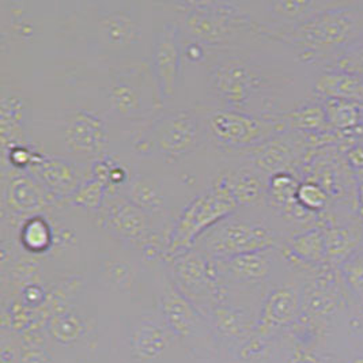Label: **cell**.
Returning a JSON list of instances; mask_svg holds the SVG:
<instances>
[{
  "instance_id": "cell-30",
  "label": "cell",
  "mask_w": 363,
  "mask_h": 363,
  "mask_svg": "<svg viewBox=\"0 0 363 363\" xmlns=\"http://www.w3.org/2000/svg\"><path fill=\"white\" fill-rule=\"evenodd\" d=\"M325 238V250L332 257H340L352 248L354 244V234L346 229H333L328 233Z\"/></svg>"
},
{
  "instance_id": "cell-26",
  "label": "cell",
  "mask_w": 363,
  "mask_h": 363,
  "mask_svg": "<svg viewBox=\"0 0 363 363\" xmlns=\"http://www.w3.org/2000/svg\"><path fill=\"white\" fill-rule=\"evenodd\" d=\"M21 240L23 247L28 250H45L52 242V230L48 222L41 216L30 218L22 228Z\"/></svg>"
},
{
  "instance_id": "cell-12",
  "label": "cell",
  "mask_w": 363,
  "mask_h": 363,
  "mask_svg": "<svg viewBox=\"0 0 363 363\" xmlns=\"http://www.w3.org/2000/svg\"><path fill=\"white\" fill-rule=\"evenodd\" d=\"M142 33L138 18L127 9L101 11L97 17L96 35L105 48L123 50L135 45Z\"/></svg>"
},
{
  "instance_id": "cell-42",
  "label": "cell",
  "mask_w": 363,
  "mask_h": 363,
  "mask_svg": "<svg viewBox=\"0 0 363 363\" xmlns=\"http://www.w3.org/2000/svg\"><path fill=\"white\" fill-rule=\"evenodd\" d=\"M352 363H363V359H357V361H354Z\"/></svg>"
},
{
  "instance_id": "cell-27",
  "label": "cell",
  "mask_w": 363,
  "mask_h": 363,
  "mask_svg": "<svg viewBox=\"0 0 363 363\" xmlns=\"http://www.w3.org/2000/svg\"><path fill=\"white\" fill-rule=\"evenodd\" d=\"M290 247L297 256L311 262L320 260L324 253H327L325 238L318 230H311L297 235L293 238Z\"/></svg>"
},
{
  "instance_id": "cell-9",
  "label": "cell",
  "mask_w": 363,
  "mask_h": 363,
  "mask_svg": "<svg viewBox=\"0 0 363 363\" xmlns=\"http://www.w3.org/2000/svg\"><path fill=\"white\" fill-rule=\"evenodd\" d=\"M167 262L173 283L184 296L222 297V277L218 264L200 249H191Z\"/></svg>"
},
{
  "instance_id": "cell-25",
  "label": "cell",
  "mask_w": 363,
  "mask_h": 363,
  "mask_svg": "<svg viewBox=\"0 0 363 363\" xmlns=\"http://www.w3.org/2000/svg\"><path fill=\"white\" fill-rule=\"evenodd\" d=\"M363 111L358 102L346 99H328L327 117L337 128L347 130L355 127L362 120Z\"/></svg>"
},
{
  "instance_id": "cell-21",
  "label": "cell",
  "mask_w": 363,
  "mask_h": 363,
  "mask_svg": "<svg viewBox=\"0 0 363 363\" xmlns=\"http://www.w3.org/2000/svg\"><path fill=\"white\" fill-rule=\"evenodd\" d=\"M108 101L111 111L120 117L133 118L142 113L143 99L139 87L127 75H115L109 84Z\"/></svg>"
},
{
  "instance_id": "cell-2",
  "label": "cell",
  "mask_w": 363,
  "mask_h": 363,
  "mask_svg": "<svg viewBox=\"0 0 363 363\" xmlns=\"http://www.w3.org/2000/svg\"><path fill=\"white\" fill-rule=\"evenodd\" d=\"M207 86L222 106L250 112L253 101L263 94L267 77L248 57L231 50L211 52Z\"/></svg>"
},
{
  "instance_id": "cell-5",
  "label": "cell",
  "mask_w": 363,
  "mask_h": 363,
  "mask_svg": "<svg viewBox=\"0 0 363 363\" xmlns=\"http://www.w3.org/2000/svg\"><path fill=\"white\" fill-rule=\"evenodd\" d=\"M235 213L215 225L198 241L200 250L215 262L272 249L275 245V235L269 228L262 222L235 218Z\"/></svg>"
},
{
  "instance_id": "cell-38",
  "label": "cell",
  "mask_w": 363,
  "mask_h": 363,
  "mask_svg": "<svg viewBox=\"0 0 363 363\" xmlns=\"http://www.w3.org/2000/svg\"><path fill=\"white\" fill-rule=\"evenodd\" d=\"M184 56L191 62V63H200L206 60L207 52L206 47L199 44L196 41H188L186 45H184Z\"/></svg>"
},
{
  "instance_id": "cell-19",
  "label": "cell",
  "mask_w": 363,
  "mask_h": 363,
  "mask_svg": "<svg viewBox=\"0 0 363 363\" xmlns=\"http://www.w3.org/2000/svg\"><path fill=\"white\" fill-rule=\"evenodd\" d=\"M315 91L328 99L363 102V77L347 71H333L320 77Z\"/></svg>"
},
{
  "instance_id": "cell-16",
  "label": "cell",
  "mask_w": 363,
  "mask_h": 363,
  "mask_svg": "<svg viewBox=\"0 0 363 363\" xmlns=\"http://www.w3.org/2000/svg\"><path fill=\"white\" fill-rule=\"evenodd\" d=\"M131 351L139 362H150L160 357L169 343L167 330L151 318H142L131 332Z\"/></svg>"
},
{
  "instance_id": "cell-7",
  "label": "cell",
  "mask_w": 363,
  "mask_h": 363,
  "mask_svg": "<svg viewBox=\"0 0 363 363\" xmlns=\"http://www.w3.org/2000/svg\"><path fill=\"white\" fill-rule=\"evenodd\" d=\"M206 130L222 146L249 147L265 140L275 125L248 112L216 108L206 116Z\"/></svg>"
},
{
  "instance_id": "cell-40",
  "label": "cell",
  "mask_w": 363,
  "mask_h": 363,
  "mask_svg": "<svg viewBox=\"0 0 363 363\" xmlns=\"http://www.w3.org/2000/svg\"><path fill=\"white\" fill-rule=\"evenodd\" d=\"M289 363H318L317 359H314L311 355H305V354H299L296 355Z\"/></svg>"
},
{
  "instance_id": "cell-31",
  "label": "cell",
  "mask_w": 363,
  "mask_h": 363,
  "mask_svg": "<svg viewBox=\"0 0 363 363\" xmlns=\"http://www.w3.org/2000/svg\"><path fill=\"white\" fill-rule=\"evenodd\" d=\"M271 194L281 203H287V200L297 195V184L293 177L286 173H275L271 179Z\"/></svg>"
},
{
  "instance_id": "cell-35",
  "label": "cell",
  "mask_w": 363,
  "mask_h": 363,
  "mask_svg": "<svg viewBox=\"0 0 363 363\" xmlns=\"http://www.w3.org/2000/svg\"><path fill=\"white\" fill-rule=\"evenodd\" d=\"M339 68L363 77V45L348 52L342 60H339Z\"/></svg>"
},
{
  "instance_id": "cell-43",
  "label": "cell",
  "mask_w": 363,
  "mask_h": 363,
  "mask_svg": "<svg viewBox=\"0 0 363 363\" xmlns=\"http://www.w3.org/2000/svg\"><path fill=\"white\" fill-rule=\"evenodd\" d=\"M362 121H363V116H362Z\"/></svg>"
},
{
  "instance_id": "cell-28",
  "label": "cell",
  "mask_w": 363,
  "mask_h": 363,
  "mask_svg": "<svg viewBox=\"0 0 363 363\" xmlns=\"http://www.w3.org/2000/svg\"><path fill=\"white\" fill-rule=\"evenodd\" d=\"M102 277L111 286L123 290L133 284L135 271L125 260L108 259L102 264Z\"/></svg>"
},
{
  "instance_id": "cell-4",
  "label": "cell",
  "mask_w": 363,
  "mask_h": 363,
  "mask_svg": "<svg viewBox=\"0 0 363 363\" xmlns=\"http://www.w3.org/2000/svg\"><path fill=\"white\" fill-rule=\"evenodd\" d=\"M340 1L297 28L284 32L305 50L323 52L346 45L363 32V16Z\"/></svg>"
},
{
  "instance_id": "cell-15",
  "label": "cell",
  "mask_w": 363,
  "mask_h": 363,
  "mask_svg": "<svg viewBox=\"0 0 363 363\" xmlns=\"http://www.w3.org/2000/svg\"><path fill=\"white\" fill-rule=\"evenodd\" d=\"M269 250L245 253L225 262H216V264L222 277L226 275L237 283H260L271 274L272 257Z\"/></svg>"
},
{
  "instance_id": "cell-13",
  "label": "cell",
  "mask_w": 363,
  "mask_h": 363,
  "mask_svg": "<svg viewBox=\"0 0 363 363\" xmlns=\"http://www.w3.org/2000/svg\"><path fill=\"white\" fill-rule=\"evenodd\" d=\"M161 311L166 327L182 339L196 333L201 325V317L199 315L198 309L173 281H164Z\"/></svg>"
},
{
  "instance_id": "cell-36",
  "label": "cell",
  "mask_w": 363,
  "mask_h": 363,
  "mask_svg": "<svg viewBox=\"0 0 363 363\" xmlns=\"http://www.w3.org/2000/svg\"><path fill=\"white\" fill-rule=\"evenodd\" d=\"M318 109L320 108H306L296 113L293 117V121H296L298 127H302V128L317 127L323 121V116L320 115Z\"/></svg>"
},
{
  "instance_id": "cell-1",
  "label": "cell",
  "mask_w": 363,
  "mask_h": 363,
  "mask_svg": "<svg viewBox=\"0 0 363 363\" xmlns=\"http://www.w3.org/2000/svg\"><path fill=\"white\" fill-rule=\"evenodd\" d=\"M179 14L182 34L203 47H230L242 35L263 32L260 23L244 10L242 3L182 1L173 4Z\"/></svg>"
},
{
  "instance_id": "cell-20",
  "label": "cell",
  "mask_w": 363,
  "mask_h": 363,
  "mask_svg": "<svg viewBox=\"0 0 363 363\" xmlns=\"http://www.w3.org/2000/svg\"><path fill=\"white\" fill-rule=\"evenodd\" d=\"M215 184L223 186L237 206L250 207L262 201L264 196V188L262 180L247 170H240L235 173L220 174Z\"/></svg>"
},
{
  "instance_id": "cell-24",
  "label": "cell",
  "mask_w": 363,
  "mask_h": 363,
  "mask_svg": "<svg viewBox=\"0 0 363 363\" xmlns=\"http://www.w3.org/2000/svg\"><path fill=\"white\" fill-rule=\"evenodd\" d=\"M109 194V186L97 177H91L81 184L77 192L71 196V201L82 208L99 211Z\"/></svg>"
},
{
  "instance_id": "cell-33",
  "label": "cell",
  "mask_w": 363,
  "mask_h": 363,
  "mask_svg": "<svg viewBox=\"0 0 363 363\" xmlns=\"http://www.w3.org/2000/svg\"><path fill=\"white\" fill-rule=\"evenodd\" d=\"M52 330L56 337L65 340V339L78 336L81 330V324H79V320L72 314H63L56 317V320H53Z\"/></svg>"
},
{
  "instance_id": "cell-10",
  "label": "cell",
  "mask_w": 363,
  "mask_h": 363,
  "mask_svg": "<svg viewBox=\"0 0 363 363\" xmlns=\"http://www.w3.org/2000/svg\"><path fill=\"white\" fill-rule=\"evenodd\" d=\"M101 225L117 238L140 242L146 249L157 250V241L152 240L147 213L135 206L125 196L109 194L99 210Z\"/></svg>"
},
{
  "instance_id": "cell-23",
  "label": "cell",
  "mask_w": 363,
  "mask_h": 363,
  "mask_svg": "<svg viewBox=\"0 0 363 363\" xmlns=\"http://www.w3.org/2000/svg\"><path fill=\"white\" fill-rule=\"evenodd\" d=\"M297 309V293L291 287H279L265 301L262 323L264 327L284 324L296 315Z\"/></svg>"
},
{
  "instance_id": "cell-8",
  "label": "cell",
  "mask_w": 363,
  "mask_h": 363,
  "mask_svg": "<svg viewBox=\"0 0 363 363\" xmlns=\"http://www.w3.org/2000/svg\"><path fill=\"white\" fill-rule=\"evenodd\" d=\"M152 74L161 104L174 99L182 79V32L177 22H166L157 33L151 50Z\"/></svg>"
},
{
  "instance_id": "cell-34",
  "label": "cell",
  "mask_w": 363,
  "mask_h": 363,
  "mask_svg": "<svg viewBox=\"0 0 363 363\" xmlns=\"http://www.w3.org/2000/svg\"><path fill=\"white\" fill-rule=\"evenodd\" d=\"M345 275L352 290L363 296V255H358L347 262Z\"/></svg>"
},
{
  "instance_id": "cell-3",
  "label": "cell",
  "mask_w": 363,
  "mask_h": 363,
  "mask_svg": "<svg viewBox=\"0 0 363 363\" xmlns=\"http://www.w3.org/2000/svg\"><path fill=\"white\" fill-rule=\"evenodd\" d=\"M237 210L238 206L230 194L218 184L192 199L182 210L167 237L165 250L167 260L195 248L196 242L207 231Z\"/></svg>"
},
{
  "instance_id": "cell-22",
  "label": "cell",
  "mask_w": 363,
  "mask_h": 363,
  "mask_svg": "<svg viewBox=\"0 0 363 363\" xmlns=\"http://www.w3.org/2000/svg\"><path fill=\"white\" fill-rule=\"evenodd\" d=\"M125 198L147 214H161L165 210V196L160 184L150 176H136L128 182Z\"/></svg>"
},
{
  "instance_id": "cell-11",
  "label": "cell",
  "mask_w": 363,
  "mask_h": 363,
  "mask_svg": "<svg viewBox=\"0 0 363 363\" xmlns=\"http://www.w3.org/2000/svg\"><path fill=\"white\" fill-rule=\"evenodd\" d=\"M63 140L71 154L99 160L108 146L106 124L93 112L78 111L67 118Z\"/></svg>"
},
{
  "instance_id": "cell-41",
  "label": "cell",
  "mask_w": 363,
  "mask_h": 363,
  "mask_svg": "<svg viewBox=\"0 0 363 363\" xmlns=\"http://www.w3.org/2000/svg\"><path fill=\"white\" fill-rule=\"evenodd\" d=\"M359 199H361V206H362L363 208V180L361 182V185H359Z\"/></svg>"
},
{
  "instance_id": "cell-29",
  "label": "cell",
  "mask_w": 363,
  "mask_h": 363,
  "mask_svg": "<svg viewBox=\"0 0 363 363\" xmlns=\"http://www.w3.org/2000/svg\"><path fill=\"white\" fill-rule=\"evenodd\" d=\"M296 199L299 204L308 210H320L327 204V194L323 191L321 186L312 182H306L298 185Z\"/></svg>"
},
{
  "instance_id": "cell-14",
  "label": "cell",
  "mask_w": 363,
  "mask_h": 363,
  "mask_svg": "<svg viewBox=\"0 0 363 363\" xmlns=\"http://www.w3.org/2000/svg\"><path fill=\"white\" fill-rule=\"evenodd\" d=\"M32 166L40 184L53 196L71 198L83 182L78 169L62 157L37 154Z\"/></svg>"
},
{
  "instance_id": "cell-17",
  "label": "cell",
  "mask_w": 363,
  "mask_h": 363,
  "mask_svg": "<svg viewBox=\"0 0 363 363\" xmlns=\"http://www.w3.org/2000/svg\"><path fill=\"white\" fill-rule=\"evenodd\" d=\"M6 201L17 213H35L47 204V195L40 182L30 176H16L6 188Z\"/></svg>"
},
{
  "instance_id": "cell-37",
  "label": "cell",
  "mask_w": 363,
  "mask_h": 363,
  "mask_svg": "<svg viewBox=\"0 0 363 363\" xmlns=\"http://www.w3.org/2000/svg\"><path fill=\"white\" fill-rule=\"evenodd\" d=\"M265 154L260 158V166L265 169H278L281 166V161L287 160V154L281 147H268L265 150Z\"/></svg>"
},
{
  "instance_id": "cell-32",
  "label": "cell",
  "mask_w": 363,
  "mask_h": 363,
  "mask_svg": "<svg viewBox=\"0 0 363 363\" xmlns=\"http://www.w3.org/2000/svg\"><path fill=\"white\" fill-rule=\"evenodd\" d=\"M215 320L219 330L229 335H234L242 330L244 318L240 312H235L228 308H219L215 311Z\"/></svg>"
},
{
  "instance_id": "cell-6",
  "label": "cell",
  "mask_w": 363,
  "mask_h": 363,
  "mask_svg": "<svg viewBox=\"0 0 363 363\" xmlns=\"http://www.w3.org/2000/svg\"><path fill=\"white\" fill-rule=\"evenodd\" d=\"M204 138L201 120L191 109L160 116L151 125L149 145L165 160L177 161L199 147Z\"/></svg>"
},
{
  "instance_id": "cell-18",
  "label": "cell",
  "mask_w": 363,
  "mask_h": 363,
  "mask_svg": "<svg viewBox=\"0 0 363 363\" xmlns=\"http://www.w3.org/2000/svg\"><path fill=\"white\" fill-rule=\"evenodd\" d=\"M340 1H269L267 9L272 19L287 25L291 30L314 16L337 6ZM286 30V32H289ZM284 33V32H281Z\"/></svg>"
},
{
  "instance_id": "cell-39",
  "label": "cell",
  "mask_w": 363,
  "mask_h": 363,
  "mask_svg": "<svg viewBox=\"0 0 363 363\" xmlns=\"http://www.w3.org/2000/svg\"><path fill=\"white\" fill-rule=\"evenodd\" d=\"M350 161L355 167L363 169V147H355L350 151Z\"/></svg>"
}]
</instances>
